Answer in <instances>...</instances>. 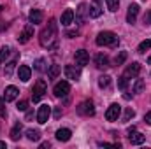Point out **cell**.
<instances>
[{
	"label": "cell",
	"instance_id": "obj_2",
	"mask_svg": "<svg viewBox=\"0 0 151 149\" xmlns=\"http://www.w3.org/2000/svg\"><path fill=\"white\" fill-rule=\"evenodd\" d=\"M97 46H109V47H116L118 44H119V39L116 34L113 32H109V30H104V32H100L99 35H97Z\"/></svg>",
	"mask_w": 151,
	"mask_h": 149
},
{
	"label": "cell",
	"instance_id": "obj_1",
	"mask_svg": "<svg viewBox=\"0 0 151 149\" xmlns=\"http://www.w3.org/2000/svg\"><path fill=\"white\" fill-rule=\"evenodd\" d=\"M56 35H58V32H56V21L55 19H51L49 23H47V27L40 32V35H39V42H40V46L42 47H55V44H56Z\"/></svg>",
	"mask_w": 151,
	"mask_h": 149
},
{
	"label": "cell",
	"instance_id": "obj_40",
	"mask_svg": "<svg viewBox=\"0 0 151 149\" xmlns=\"http://www.w3.org/2000/svg\"><path fill=\"white\" fill-rule=\"evenodd\" d=\"M76 35H77V30H70V32H67V37H76Z\"/></svg>",
	"mask_w": 151,
	"mask_h": 149
},
{
	"label": "cell",
	"instance_id": "obj_23",
	"mask_svg": "<svg viewBox=\"0 0 151 149\" xmlns=\"http://www.w3.org/2000/svg\"><path fill=\"white\" fill-rule=\"evenodd\" d=\"M19 137H21V123H16L12 126V130H11V139L12 140H19Z\"/></svg>",
	"mask_w": 151,
	"mask_h": 149
},
{
	"label": "cell",
	"instance_id": "obj_34",
	"mask_svg": "<svg viewBox=\"0 0 151 149\" xmlns=\"http://www.w3.org/2000/svg\"><path fill=\"white\" fill-rule=\"evenodd\" d=\"M16 107H18V111L25 112L27 109H28V102H27V100H21V102H18V105H16Z\"/></svg>",
	"mask_w": 151,
	"mask_h": 149
},
{
	"label": "cell",
	"instance_id": "obj_42",
	"mask_svg": "<svg viewBox=\"0 0 151 149\" xmlns=\"http://www.w3.org/2000/svg\"><path fill=\"white\" fill-rule=\"evenodd\" d=\"M49 148V142H44V144H40V149H47Z\"/></svg>",
	"mask_w": 151,
	"mask_h": 149
},
{
	"label": "cell",
	"instance_id": "obj_36",
	"mask_svg": "<svg viewBox=\"0 0 151 149\" xmlns=\"http://www.w3.org/2000/svg\"><path fill=\"white\" fill-rule=\"evenodd\" d=\"M144 25H150L151 27V11H148V12L144 14Z\"/></svg>",
	"mask_w": 151,
	"mask_h": 149
},
{
	"label": "cell",
	"instance_id": "obj_43",
	"mask_svg": "<svg viewBox=\"0 0 151 149\" xmlns=\"http://www.w3.org/2000/svg\"><path fill=\"white\" fill-rule=\"evenodd\" d=\"M5 27H7V25H5L4 21H0V32H2V30H5Z\"/></svg>",
	"mask_w": 151,
	"mask_h": 149
},
{
	"label": "cell",
	"instance_id": "obj_14",
	"mask_svg": "<svg viewBox=\"0 0 151 149\" xmlns=\"http://www.w3.org/2000/svg\"><path fill=\"white\" fill-rule=\"evenodd\" d=\"M32 35H34V27H32V23H30V25H28V27H25V30L19 34V37H18L19 44H27V42L30 40Z\"/></svg>",
	"mask_w": 151,
	"mask_h": 149
},
{
	"label": "cell",
	"instance_id": "obj_12",
	"mask_svg": "<svg viewBox=\"0 0 151 149\" xmlns=\"http://www.w3.org/2000/svg\"><path fill=\"white\" fill-rule=\"evenodd\" d=\"M141 74V63H137V62H134L132 65H128L127 67V70H125V77L127 79H134V77H137V75Z\"/></svg>",
	"mask_w": 151,
	"mask_h": 149
},
{
	"label": "cell",
	"instance_id": "obj_45",
	"mask_svg": "<svg viewBox=\"0 0 151 149\" xmlns=\"http://www.w3.org/2000/svg\"><path fill=\"white\" fill-rule=\"evenodd\" d=\"M148 63H150V65H151V56H150V58H148Z\"/></svg>",
	"mask_w": 151,
	"mask_h": 149
},
{
	"label": "cell",
	"instance_id": "obj_18",
	"mask_svg": "<svg viewBox=\"0 0 151 149\" xmlns=\"http://www.w3.org/2000/svg\"><path fill=\"white\" fill-rule=\"evenodd\" d=\"M86 16H88V5H86V4H79V7H77V14H76L77 23H83V21L86 19Z\"/></svg>",
	"mask_w": 151,
	"mask_h": 149
},
{
	"label": "cell",
	"instance_id": "obj_24",
	"mask_svg": "<svg viewBox=\"0 0 151 149\" xmlns=\"http://www.w3.org/2000/svg\"><path fill=\"white\" fill-rule=\"evenodd\" d=\"M148 49H151V40H150V39H146V40H142V42L139 44V47H137V53L144 54Z\"/></svg>",
	"mask_w": 151,
	"mask_h": 149
},
{
	"label": "cell",
	"instance_id": "obj_31",
	"mask_svg": "<svg viewBox=\"0 0 151 149\" xmlns=\"http://www.w3.org/2000/svg\"><path fill=\"white\" fill-rule=\"evenodd\" d=\"M127 86H128V79H127L125 75H121V77L118 79V88L125 91V90H127Z\"/></svg>",
	"mask_w": 151,
	"mask_h": 149
},
{
	"label": "cell",
	"instance_id": "obj_6",
	"mask_svg": "<svg viewBox=\"0 0 151 149\" xmlns=\"http://www.w3.org/2000/svg\"><path fill=\"white\" fill-rule=\"evenodd\" d=\"M144 139H146V137H144L141 132H135V126L128 128V140H130L132 146H139V144H142Z\"/></svg>",
	"mask_w": 151,
	"mask_h": 149
},
{
	"label": "cell",
	"instance_id": "obj_35",
	"mask_svg": "<svg viewBox=\"0 0 151 149\" xmlns=\"http://www.w3.org/2000/svg\"><path fill=\"white\" fill-rule=\"evenodd\" d=\"M14 65H16V62H11V63H7V69H5V75H11V74H12V69H14Z\"/></svg>",
	"mask_w": 151,
	"mask_h": 149
},
{
	"label": "cell",
	"instance_id": "obj_37",
	"mask_svg": "<svg viewBox=\"0 0 151 149\" xmlns=\"http://www.w3.org/2000/svg\"><path fill=\"white\" fill-rule=\"evenodd\" d=\"M0 116H2V117L7 116V112H5V109H4V104H2V102H0Z\"/></svg>",
	"mask_w": 151,
	"mask_h": 149
},
{
	"label": "cell",
	"instance_id": "obj_15",
	"mask_svg": "<svg viewBox=\"0 0 151 149\" xmlns=\"http://www.w3.org/2000/svg\"><path fill=\"white\" fill-rule=\"evenodd\" d=\"M95 65H97V69L106 70V69H109V58L106 54H97L95 56Z\"/></svg>",
	"mask_w": 151,
	"mask_h": 149
},
{
	"label": "cell",
	"instance_id": "obj_27",
	"mask_svg": "<svg viewBox=\"0 0 151 149\" xmlns=\"http://www.w3.org/2000/svg\"><path fill=\"white\" fill-rule=\"evenodd\" d=\"M127 56H128V53H127V51H119V54L114 58V63H116V65H123V63H125V60H127Z\"/></svg>",
	"mask_w": 151,
	"mask_h": 149
},
{
	"label": "cell",
	"instance_id": "obj_3",
	"mask_svg": "<svg viewBox=\"0 0 151 149\" xmlns=\"http://www.w3.org/2000/svg\"><path fill=\"white\" fill-rule=\"evenodd\" d=\"M53 93H55V97H56V98H65V97L70 93V84H69L67 81H60V82H56V84H55Z\"/></svg>",
	"mask_w": 151,
	"mask_h": 149
},
{
	"label": "cell",
	"instance_id": "obj_4",
	"mask_svg": "<svg viewBox=\"0 0 151 149\" xmlns=\"http://www.w3.org/2000/svg\"><path fill=\"white\" fill-rule=\"evenodd\" d=\"M77 114H79V116H84V117L93 116V114H95V105H93V102H91V100L81 102V104L77 105Z\"/></svg>",
	"mask_w": 151,
	"mask_h": 149
},
{
	"label": "cell",
	"instance_id": "obj_25",
	"mask_svg": "<svg viewBox=\"0 0 151 149\" xmlns=\"http://www.w3.org/2000/svg\"><path fill=\"white\" fill-rule=\"evenodd\" d=\"M58 74H60V65H51L49 70H47V77L49 79H56Z\"/></svg>",
	"mask_w": 151,
	"mask_h": 149
},
{
	"label": "cell",
	"instance_id": "obj_13",
	"mask_svg": "<svg viewBox=\"0 0 151 149\" xmlns=\"http://www.w3.org/2000/svg\"><path fill=\"white\" fill-rule=\"evenodd\" d=\"M137 16H139V5H137V4H130L128 12H127V23L134 25V23L137 21Z\"/></svg>",
	"mask_w": 151,
	"mask_h": 149
},
{
	"label": "cell",
	"instance_id": "obj_29",
	"mask_svg": "<svg viewBox=\"0 0 151 149\" xmlns=\"http://www.w3.org/2000/svg\"><path fill=\"white\" fill-rule=\"evenodd\" d=\"M109 84H111V77L109 75H100L99 77V86L100 88H107Z\"/></svg>",
	"mask_w": 151,
	"mask_h": 149
},
{
	"label": "cell",
	"instance_id": "obj_33",
	"mask_svg": "<svg viewBox=\"0 0 151 149\" xmlns=\"http://www.w3.org/2000/svg\"><path fill=\"white\" fill-rule=\"evenodd\" d=\"M135 116V111L132 109V107H128L127 111H125V116H123V121H130V117H134Z\"/></svg>",
	"mask_w": 151,
	"mask_h": 149
},
{
	"label": "cell",
	"instance_id": "obj_16",
	"mask_svg": "<svg viewBox=\"0 0 151 149\" xmlns=\"http://www.w3.org/2000/svg\"><path fill=\"white\" fill-rule=\"evenodd\" d=\"M28 19L32 25H40L42 23V11L40 9H32L28 14Z\"/></svg>",
	"mask_w": 151,
	"mask_h": 149
},
{
	"label": "cell",
	"instance_id": "obj_38",
	"mask_svg": "<svg viewBox=\"0 0 151 149\" xmlns=\"http://www.w3.org/2000/svg\"><path fill=\"white\" fill-rule=\"evenodd\" d=\"M144 121H146V123H148V125H150V126H151V111L148 112L146 116H144Z\"/></svg>",
	"mask_w": 151,
	"mask_h": 149
},
{
	"label": "cell",
	"instance_id": "obj_9",
	"mask_svg": "<svg viewBox=\"0 0 151 149\" xmlns=\"http://www.w3.org/2000/svg\"><path fill=\"white\" fill-rule=\"evenodd\" d=\"M74 58H76V65H79V67H84V65H88V62H90V54H88L86 49L76 51Z\"/></svg>",
	"mask_w": 151,
	"mask_h": 149
},
{
	"label": "cell",
	"instance_id": "obj_22",
	"mask_svg": "<svg viewBox=\"0 0 151 149\" xmlns=\"http://www.w3.org/2000/svg\"><path fill=\"white\" fill-rule=\"evenodd\" d=\"M102 16V9L95 4V5H90L88 9V18H100Z\"/></svg>",
	"mask_w": 151,
	"mask_h": 149
},
{
	"label": "cell",
	"instance_id": "obj_8",
	"mask_svg": "<svg viewBox=\"0 0 151 149\" xmlns=\"http://www.w3.org/2000/svg\"><path fill=\"white\" fill-rule=\"evenodd\" d=\"M119 114H121V107H119L118 104H111L109 109L106 111V119H107V121H118Z\"/></svg>",
	"mask_w": 151,
	"mask_h": 149
},
{
	"label": "cell",
	"instance_id": "obj_32",
	"mask_svg": "<svg viewBox=\"0 0 151 149\" xmlns=\"http://www.w3.org/2000/svg\"><path fill=\"white\" fill-rule=\"evenodd\" d=\"M35 69H37L39 72L46 70V60H44V58H39L37 62H35Z\"/></svg>",
	"mask_w": 151,
	"mask_h": 149
},
{
	"label": "cell",
	"instance_id": "obj_20",
	"mask_svg": "<svg viewBox=\"0 0 151 149\" xmlns=\"http://www.w3.org/2000/svg\"><path fill=\"white\" fill-rule=\"evenodd\" d=\"M70 135H72V132H70L69 128H60V130H56V139H58L60 142H67V140L70 139Z\"/></svg>",
	"mask_w": 151,
	"mask_h": 149
},
{
	"label": "cell",
	"instance_id": "obj_41",
	"mask_svg": "<svg viewBox=\"0 0 151 149\" xmlns=\"http://www.w3.org/2000/svg\"><path fill=\"white\" fill-rule=\"evenodd\" d=\"M32 116H34V112H32V111L27 112V121H28V119H32Z\"/></svg>",
	"mask_w": 151,
	"mask_h": 149
},
{
	"label": "cell",
	"instance_id": "obj_5",
	"mask_svg": "<svg viewBox=\"0 0 151 149\" xmlns=\"http://www.w3.org/2000/svg\"><path fill=\"white\" fill-rule=\"evenodd\" d=\"M46 90H47L46 82L42 79H39L37 82H35V86H34V90H32V100L34 102H40V98L46 95Z\"/></svg>",
	"mask_w": 151,
	"mask_h": 149
},
{
	"label": "cell",
	"instance_id": "obj_11",
	"mask_svg": "<svg viewBox=\"0 0 151 149\" xmlns=\"http://www.w3.org/2000/svg\"><path fill=\"white\" fill-rule=\"evenodd\" d=\"M18 95H19V90L16 88V86H7L5 88V91H4V102H12V100H16L18 98Z\"/></svg>",
	"mask_w": 151,
	"mask_h": 149
},
{
	"label": "cell",
	"instance_id": "obj_30",
	"mask_svg": "<svg viewBox=\"0 0 151 149\" xmlns=\"http://www.w3.org/2000/svg\"><path fill=\"white\" fill-rule=\"evenodd\" d=\"M106 4H107V9L111 12H116L118 7H119V0H106Z\"/></svg>",
	"mask_w": 151,
	"mask_h": 149
},
{
	"label": "cell",
	"instance_id": "obj_44",
	"mask_svg": "<svg viewBox=\"0 0 151 149\" xmlns=\"http://www.w3.org/2000/svg\"><path fill=\"white\" fill-rule=\"evenodd\" d=\"M7 148V146H5V142H2V140H0V149H5Z\"/></svg>",
	"mask_w": 151,
	"mask_h": 149
},
{
	"label": "cell",
	"instance_id": "obj_7",
	"mask_svg": "<svg viewBox=\"0 0 151 149\" xmlns=\"http://www.w3.org/2000/svg\"><path fill=\"white\" fill-rule=\"evenodd\" d=\"M49 116H51V107H49L47 104H44V105H40V107H39V112H37V121L40 123V125L47 123Z\"/></svg>",
	"mask_w": 151,
	"mask_h": 149
},
{
	"label": "cell",
	"instance_id": "obj_39",
	"mask_svg": "<svg viewBox=\"0 0 151 149\" xmlns=\"http://www.w3.org/2000/svg\"><path fill=\"white\" fill-rule=\"evenodd\" d=\"M60 116H62V107H56V109H55V117L58 119Z\"/></svg>",
	"mask_w": 151,
	"mask_h": 149
},
{
	"label": "cell",
	"instance_id": "obj_28",
	"mask_svg": "<svg viewBox=\"0 0 151 149\" xmlns=\"http://www.w3.org/2000/svg\"><path fill=\"white\" fill-rule=\"evenodd\" d=\"M9 53H11V47H9V46H2V47H0V63L7 60Z\"/></svg>",
	"mask_w": 151,
	"mask_h": 149
},
{
	"label": "cell",
	"instance_id": "obj_10",
	"mask_svg": "<svg viewBox=\"0 0 151 149\" xmlns=\"http://www.w3.org/2000/svg\"><path fill=\"white\" fill-rule=\"evenodd\" d=\"M63 72H65V77L67 79H72V81H77L81 77V69L76 67V65H65Z\"/></svg>",
	"mask_w": 151,
	"mask_h": 149
},
{
	"label": "cell",
	"instance_id": "obj_17",
	"mask_svg": "<svg viewBox=\"0 0 151 149\" xmlns=\"http://www.w3.org/2000/svg\"><path fill=\"white\" fill-rule=\"evenodd\" d=\"M30 75H32V69H30L28 65H21V67L18 69V77H19L23 82H27V81L30 79Z\"/></svg>",
	"mask_w": 151,
	"mask_h": 149
},
{
	"label": "cell",
	"instance_id": "obj_46",
	"mask_svg": "<svg viewBox=\"0 0 151 149\" xmlns=\"http://www.w3.org/2000/svg\"><path fill=\"white\" fill-rule=\"evenodd\" d=\"M0 11H2V5H0Z\"/></svg>",
	"mask_w": 151,
	"mask_h": 149
},
{
	"label": "cell",
	"instance_id": "obj_19",
	"mask_svg": "<svg viewBox=\"0 0 151 149\" xmlns=\"http://www.w3.org/2000/svg\"><path fill=\"white\" fill-rule=\"evenodd\" d=\"M60 21H62V25H63V27H69V25L74 21V11H72V9H67V11H63V14H62Z\"/></svg>",
	"mask_w": 151,
	"mask_h": 149
},
{
	"label": "cell",
	"instance_id": "obj_21",
	"mask_svg": "<svg viewBox=\"0 0 151 149\" xmlns=\"http://www.w3.org/2000/svg\"><path fill=\"white\" fill-rule=\"evenodd\" d=\"M27 139L32 140V142H39L40 140V132L35 130V128H28L27 130Z\"/></svg>",
	"mask_w": 151,
	"mask_h": 149
},
{
	"label": "cell",
	"instance_id": "obj_26",
	"mask_svg": "<svg viewBox=\"0 0 151 149\" xmlns=\"http://www.w3.org/2000/svg\"><path fill=\"white\" fill-rule=\"evenodd\" d=\"M144 86H146V84H144L142 79H135V82H134V90H132V91H134V93H142Z\"/></svg>",
	"mask_w": 151,
	"mask_h": 149
}]
</instances>
